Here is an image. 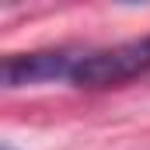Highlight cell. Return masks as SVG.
<instances>
[{
  "mask_svg": "<svg viewBox=\"0 0 150 150\" xmlns=\"http://www.w3.org/2000/svg\"><path fill=\"white\" fill-rule=\"evenodd\" d=\"M80 52L70 49H49V52H25V56H7L4 59V87H28V84H45V80H70Z\"/></svg>",
  "mask_w": 150,
  "mask_h": 150,
  "instance_id": "7a4b0ae2",
  "label": "cell"
},
{
  "mask_svg": "<svg viewBox=\"0 0 150 150\" xmlns=\"http://www.w3.org/2000/svg\"><path fill=\"white\" fill-rule=\"evenodd\" d=\"M4 150H14V147H11V143H4Z\"/></svg>",
  "mask_w": 150,
  "mask_h": 150,
  "instance_id": "3957f363",
  "label": "cell"
},
{
  "mask_svg": "<svg viewBox=\"0 0 150 150\" xmlns=\"http://www.w3.org/2000/svg\"><path fill=\"white\" fill-rule=\"evenodd\" d=\"M147 70H150V35L112 45V49H98V52H80L74 74H70V84L98 91V87L126 84V80L147 74Z\"/></svg>",
  "mask_w": 150,
  "mask_h": 150,
  "instance_id": "6da1fadb",
  "label": "cell"
}]
</instances>
